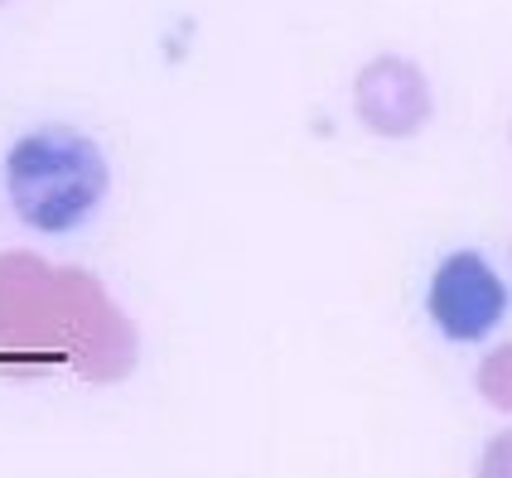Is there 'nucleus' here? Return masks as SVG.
Wrapping results in <instances>:
<instances>
[{
	"label": "nucleus",
	"instance_id": "nucleus-1",
	"mask_svg": "<svg viewBox=\"0 0 512 478\" xmlns=\"http://www.w3.org/2000/svg\"><path fill=\"white\" fill-rule=\"evenodd\" d=\"M0 179L29 232L63 237L102 213L112 194V160L78 126H34L5 150Z\"/></svg>",
	"mask_w": 512,
	"mask_h": 478
},
{
	"label": "nucleus",
	"instance_id": "nucleus-4",
	"mask_svg": "<svg viewBox=\"0 0 512 478\" xmlns=\"http://www.w3.org/2000/svg\"><path fill=\"white\" fill-rule=\"evenodd\" d=\"M474 392L484 396V406L512 416V343H498L484 363L474 367Z\"/></svg>",
	"mask_w": 512,
	"mask_h": 478
},
{
	"label": "nucleus",
	"instance_id": "nucleus-3",
	"mask_svg": "<svg viewBox=\"0 0 512 478\" xmlns=\"http://www.w3.org/2000/svg\"><path fill=\"white\" fill-rule=\"evenodd\" d=\"M353 112L377 141H411L435 116L426 68L406 54H372L353 78Z\"/></svg>",
	"mask_w": 512,
	"mask_h": 478
},
{
	"label": "nucleus",
	"instance_id": "nucleus-2",
	"mask_svg": "<svg viewBox=\"0 0 512 478\" xmlns=\"http://www.w3.org/2000/svg\"><path fill=\"white\" fill-rule=\"evenodd\" d=\"M512 310V290L479 247H455L435 261L426 285V314L450 343H484Z\"/></svg>",
	"mask_w": 512,
	"mask_h": 478
},
{
	"label": "nucleus",
	"instance_id": "nucleus-5",
	"mask_svg": "<svg viewBox=\"0 0 512 478\" xmlns=\"http://www.w3.org/2000/svg\"><path fill=\"white\" fill-rule=\"evenodd\" d=\"M474 478H512V430L488 435V445L479 450V464H474Z\"/></svg>",
	"mask_w": 512,
	"mask_h": 478
}]
</instances>
